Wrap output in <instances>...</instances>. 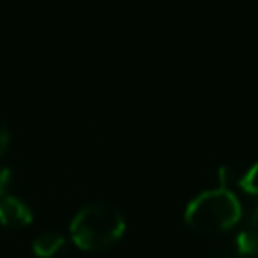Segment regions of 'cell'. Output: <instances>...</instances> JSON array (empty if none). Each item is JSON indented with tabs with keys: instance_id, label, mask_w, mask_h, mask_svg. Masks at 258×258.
Instances as JSON below:
<instances>
[{
	"instance_id": "cell-4",
	"label": "cell",
	"mask_w": 258,
	"mask_h": 258,
	"mask_svg": "<svg viewBox=\"0 0 258 258\" xmlns=\"http://www.w3.org/2000/svg\"><path fill=\"white\" fill-rule=\"evenodd\" d=\"M64 244H67V240H64V236L60 232L46 230V232H40L32 240L30 248H32V254L38 256V258H52L64 248Z\"/></svg>"
},
{
	"instance_id": "cell-5",
	"label": "cell",
	"mask_w": 258,
	"mask_h": 258,
	"mask_svg": "<svg viewBox=\"0 0 258 258\" xmlns=\"http://www.w3.org/2000/svg\"><path fill=\"white\" fill-rule=\"evenodd\" d=\"M236 258H258V230L246 228L236 234L232 240Z\"/></svg>"
},
{
	"instance_id": "cell-8",
	"label": "cell",
	"mask_w": 258,
	"mask_h": 258,
	"mask_svg": "<svg viewBox=\"0 0 258 258\" xmlns=\"http://www.w3.org/2000/svg\"><path fill=\"white\" fill-rule=\"evenodd\" d=\"M10 177H12L10 169L8 167H0V198L6 194V187L10 183Z\"/></svg>"
},
{
	"instance_id": "cell-3",
	"label": "cell",
	"mask_w": 258,
	"mask_h": 258,
	"mask_svg": "<svg viewBox=\"0 0 258 258\" xmlns=\"http://www.w3.org/2000/svg\"><path fill=\"white\" fill-rule=\"evenodd\" d=\"M32 224V210L16 196L4 194L0 198V226L6 230H24Z\"/></svg>"
},
{
	"instance_id": "cell-1",
	"label": "cell",
	"mask_w": 258,
	"mask_h": 258,
	"mask_svg": "<svg viewBox=\"0 0 258 258\" xmlns=\"http://www.w3.org/2000/svg\"><path fill=\"white\" fill-rule=\"evenodd\" d=\"M121 210L109 202H89L71 220L69 234L77 248L85 252H105L125 234Z\"/></svg>"
},
{
	"instance_id": "cell-6",
	"label": "cell",
	"mask_w": 258,
	"mask_h": 258,
	"mask_svg": "<svg viewBox=\"0 0 258 258\" xmlns=\"http://www.w3.org/2000/svg\"><path fill=\"white\" fill-rule=\"evenodd\" d=\"M238 185H240L246 194L258 198V161L252 163V165L246 169V173L238 179Z\"/></svg>"
},
{
	"instance_id": "cell-7",
	"label": "cell",
	"mask_w": 258,
	"mask_h": 258,
	"mask_svg": "<svg viewBox=\"0 0 258 258\" xmlns=\"http://www.w3.org/2000/svg\"><path fill=\"white\" fill-rule=\"evenodd\" d=\"M8 143H10V131H8V125H6L4 117L0 115V155L6 151Z\"/></svg>"
},
{
	"instance_id": "cell-9",
	"label": "cell",
	"mask_w": 258,
	"mask_h": 258,
	"mask_svg": "<svg viewBox=\"0 0 258 258\" xmlns=\"http://www.w3.org/2000/svg\"><path fill=\"white\" fill-rule=\"evenodd\" d=\"M250 228L258 230V202H256V206H254L252 212H250Z\"/></svg>"
},
{
	"instance_id": "cell-2",
	"label": "cell",
	"mask_w": 258,
	"mask_h": 258,
	"mask_svg": "<svg viewBox=\"0 0 258 258\" xmlns=\"http://www.w3.org/2000/svg\"><path fill=\"white\" fill-rule=\"evenodd\" d=\"M242 218V206L230 187L218 185L189 200L183 220L200 236H220L232 230Z\"/></svg>"
}]
</instances>
